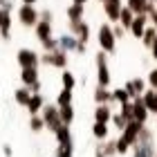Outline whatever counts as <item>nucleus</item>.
I'll return each instance as SVG.
<instances>
[{
  "mask_svg": "<svg viewBox=\"0 0 157 157\" xmlns=\"http://www.w3.org/2000/svg\"><path fill=\"white\" fill-rule=\"evenodd\" d=\"M132 148V157H155L157 155V148H155V135L151 128H141L137 141L130 146Z\"/></svg>",
  "mask_w": 157,
  "mask_h": 157,
  "instance_id": "1",
  "label": "nucleus"
},
{
  "mask_svg": "<svg viewBox=\"0 0 157 157\" xmlns=\"http://www.w3.org/2000/svg\"><path fill=\"white\" fill-rule=\"evenodd\" d=\"M99 49H101L103 54H112L117 49V38H115V34H112V25L110 23H103L101 27H99Z\"/></svg>",
  "mask_w": 157,
  "mask_h": 157,
  "instance_id": "2",
  "label": "nucleus"
},
{
  "mask_svg": "<svg viewBox=\"0 0 157 157\" xmlns=\"http://www.w3.org/2000/svg\"><path fill=\"white\" fill-rule=\"evenodd\" d=\"M94 63H97V78H99V85L101 88H108L110 85V67H108V54H103L99 49V54L94 56Z\"/></svg>",
  "mask_w": 157,
  "mask_h": 157,
  "instance_id": "3",
  "label": "nucleus"
},
{
  "mask_svg": "<svg viewBox=\"0 0 157 157\" xmlns=\"http://www.w3.org/2000/svg\"><path fill=\"white\" fill-rule=\"evenodd\" d=\"M20 81H23L25 88H29L32 94H40V81H38V70L36 67L20 70Z\"/></svg>",
  "mask_w": 157,
  "mask_h": 157,
  "instance_id": "4",
  "label": "nucleus"
},
{
  "mask_svg": "<svg viewBox=\"0 0 157 157\" xmlns=\"http://www.w3.org/2000/svg\"><path fill=\"white\" fill-rule=\"evenodd\" d=\"M43 124H45V128H49V130L52 132H56L59 130V128L63 126L61 124V117H59V108H56V105H43Z\"/></svg>",
  "mask_w": 157,
  "mask_h": 157,
  "instance_id": "5",
  "label": "nucleus"
},
{
  "mask_svg": "<svg viewBox=\"0 0 157 157\" xmlns=\"http://www.w3.org/2000/svg\"><path fill=\"white\" fill-rule=\"evenodd\" d=\"M40 63L45 65H52V67H59V70H65L67 67V54L63 49H56V52H45L40 56Z\"/></svg>",
  "mask_w": 157,
  "mask_h": 157,
  "instance_id": "6",
  "label": "nucleus"
},
{
  "mask_svg": "<svg viewBox=\"0 0 157 157\" xmlns=\"http://www.w3.org/2000/svg\"><path fill=\"white\" fill-rule=\"evenodd\" d=\"M18 63H20V67H38V63H40V56L34 52V49L29 47H23V49H18Z\"/></svg>",
  "mask_w": 157,
  "mask_h": 157,
  "instance_id": "7",
  "label": "nucleus"
},
{
  "mask_svg": "<svg viewBox=\"0 0 157 157\" xmlns=\"http://www.w3.org/2000/svg\"><path fill=\"white\" fill-rule=\"evenodd\" d=\"M70 34H72V36H74L78 43L88 45V40H90V25H88V23H83V20L70 23Z\"/></svg>",
  "mask_w": 157,
  "mask_h": 157,
  "instance_id": "8",
  "label": "nucleus"
},
{
  "mask_svg": "<svg viewBox=\"0 0 157 157\" xmlns=\"http://www.w3.org/2000/svg\"><path fill=\"white\" fill-rule=\"evenodd\" d=\"M18 20L25 27H36V23H38V11L34 9V7H29V5H23L18 9Z\"/></svg>",
  "mask_w": 157,
  "mask_h": 157,
  "instance_id": "9",
  "label": "nucleus"
},
{
  "mask_svg": "<svg viewBox=\"0 0 157 157\" xmlns=\"http://www.w3.org/2000/svg\"><path fill=\"white\" fill-rule=\"evenodd\" d=\"M126 7L135 16H148V13L155 9V5L148 2V0H126Z\"/></svg>",
  "mask_w": 157,
  "mask_h": 157,
  "instance_id": "10",
  "label": "nucleus"
},
{
  "mask_svg": "<svg viewBox=\"0 0 157 157\" xmlns=\"http://www.w3.org/2000/svg\"><path fill=\"white\" fill-rule=\"evenodd\" d=\"M141 124H137V121H128L126 124V128L121 130V139L126 141L128 146H132L135 141H137V137H139V132H141Z\"/></svg>",
  "mask_w": 157,
  "mask_h": 157,
  "instance_id": "11",
  "label": "nucleus"
},
{
  "mask_svg": "<svg viewBox=\"0 0 157 157\" xmlns=\"http://www.w3.org/2000/svg\"><path fill=\"white\" fill-rule=\"evenodd\" d=\"M101 5H103V11H105V16H108V20L117 23L119 13H121V9H124V0H103Z\"/></svg>",
  "mask_w": 157,
  "mask_h": 157,
  "instance_id": "12",
  "label": "nucleus"
},
{
  "mask_svg": "<svg viewBox=\"0 0 157 157\" xmlns=\"http://www.w3.org/2000/svg\"><path fill=\"white\" fill-rule=\"evenodd\" d=\"M124 90L128 92V97H130V99L141 97V94H144V90H146V78H141V76L132 78V81H128V83L124 85Z\"/></svg>",
  "mask_w": 157,
  "mask_h": 157,
  "instance_id": "13",
  "label": "nucleus"
},
{
  "mask_svg": "<svg viewBox=\"0 0 157 157\" xmlns=\"http://www.w3.org/2000/svg\"><path fill=\"white\" fill-rule=\"evenodd\" d=\"M130 103H132V121H137V124L146 126V121H148V110L144 108V103H141V97L132 99Z\"/></svg>",
  "mask_w": 157,
  "mask_h": 157,
  "instance_id": "14",
  "label": "nucleus"
},
{
  "mask_svg": "<svg viewBox=\"0 0 157 157\" xmlns=\"http://www.w3.org/2000/svg\"><path fill=\"white\" fill-rule=\"evenodd\" d=\"M148 25H151V23H148V16H135L132 23H130V27H128V32H130L135 38H141V34L146 32Z\"/></svg>",
  "mask_w": 157,
  "mask_h": 157,
  "instance_id": "15",
  "label": "nucleus"
},
{
  "mask_svg": "<svg viewBox=\"0 0 157 157\" xmlns=\"http://www.w3.org/2000/svg\"><path fill=\"white\" fill-rule=\"evenodd\" d=\"M141 103H144V108L148 110V115H157V92L155 90H144V94H141Z\"/></svg>",
  "mask_w": 157,
  "mask_h": 157,
  "instance_id": "16",
  "label": "nucleus"
},
{
  "mask_svg": "<svg viewBox=\"0 0 157 157\" xmlns=\"http://www.w3.org/2000/svg\"><path fill=\"white\" fill-rule=\"evenodd\" d=\"M0 36L5 40L11 36V11L0 9Z\"/></svg>",
  "mask_w": 157,
  "mask_h": 157,
  "instance_id": "17",
  "label": "nucleus"
},
{
  "mask_svg": "<svg viewBox=\"0 0 157 157\" xmlns=\"http://www.w3.org/2000/svg\"><path fill=\"white\" fill-rule=\"evenodd\" d=\"M76 47H78V40L72 36V34H63V36L59 38V49H63V52H76Z\"/></svg>",
  "mask_w": 157,
  "mask_h": 157,
  "instance_id": "18",
  "label": "nucleus"
},
{
  "mask_svg": "<svg viewBox=\"0 0 157 157\" xmlns=\"http://www.w3.org/2000/svg\"><path fill=\"white\" fill-rule=\"evenodd\" d=\"M94 103L97 105H110L112 103V94L108 88H101V85H97L94 90Z\"/></svg>",
  "mask_w": 157,
  "mask_h": 157,
  "instance_id": "19",
  "label": "nucleus"
},
{
  "mask_svg": "<svg viewBox=\"0 0 157 157\" xmlns=\"http://www.w3.org/2000/svg\"><path fill=\"white\" fill-rule=\"evenodd\" d=\"M36 38L43 43L47 38H52V23H47V20H38L36 23Z\"/></svg>",
  "mask_w": 157,
  "mask_h": 157,
  "instance_id": "20",
  "label": "nucleus"
},
{
  "mask_svg": "<svg viewBox=\"0 0 157 157\" xmlns=\"http://www.w3.org/2000/svg\"><path fill=\"white\" fill-rule=\"evenodd\" d=\"M110 119H112L110 105H97V110H94V121H99V124H110Z\"/></svg>",
  "mask_w": 157,
  "mask_h": 157,
  "instance_id": "21",
  "label": "nucleus"
},
{
  "mask_svg": "<svg viewBox=\"0 0 157 157\" xmlns=\"http://www.w3.org/2000/svg\"><path fill=\"white\" fill-rule=\"evenodd\" d=\"M43 105H45V99H43V94H32L29 103H27V110H29V115H38V112L43 110Z\"/></svg>",
  "mask_w": 157,
  "mask_h": 157,
  "instance_id": "22",
  "label": "nucleus"
},
{
  "mask_svg": "<svg viewBox=\"0 0 157 157\" xmlns=\"http://www.w3.org/2000/svg\"><path fill=\"white\" fill-rule=\"evenodd\" d=\"M83 11H85V7L83 5H70L65 13H67V18H70V23H76V20H83Z\"/></svg>",
  "mask_w": 157,
  "mask_h": 157,
  "instance_id": "23",
  "label": "nucleus"
},
{
  "mask_svg": "<svg viewBox=\"0 0 157 157\" xmlns=\"http://www.w3.org/2000/svg\"><path fill=\"white\" fill-rule=\"evenodd\" d=\"M13 99H16V103L18 105H23V108H27V103H29V99H32V92H29V88H18L16 92H13Z\"/></svg>",
  "mask_w": 157,
  "mask_h": 157,
  "instance_id": "24",
  "label": "nucleus"
},
{
  "mask_svg": "<svg viewBox=\"0 0 157 157\" xmlns=\"http://www.w3.org/2000/svg\"><path fill=\"white\" fill-rule=\"evenodd\" d=\"M108 132H110L108 124H99V121H94V126H92V135H94V139L105 141V139H108Z\"/></svg>",
  "mask_w": 157,
  "mask_h": 157,
  "instance_id": "25",
  "label": "nucleus"
},
{
  "mask_svg": "<svg viewBox=\"0 0 157 157\" xmlns=\"http://www.w3.org/2000/svg\"><path fill=\"white\" fill-rule=\"evenodd\" d=\"M59 117H61L63 126H70L74 121V108L72 105H63V108H59Z\"/></svg>",
  "mask_w": 157,
  "mask_h": 157,
  "instance_id": "26",
  "label": "nucleus"
},
{
  "mask_svg": "<svg viewBox=\"0 0 157 157\" xmlns=\"http://www.w3.org/2000/svg\"><path fill=\"white\" fill-rule=\"evenodd\" d=\"M54 135H56V141H59V144H72V132H70V126H61Z\"/></svg>",
  "mask_w": 157,
  "mask_h": 157,
  "instance_id": "27",
  "label": "nucleus"
},
{
  "mask_svg": "<svg viewBox=\"0 0 157 157\" xmlns=\"http://www.w3.org/2000/svg\"><path fill=\"white\" fill-rule=\"evenodd\" d=\"M132 18H135V13L130 11V9H128V7L124 5V9H121V13H119V20H117V23L121 25V27H124V29H128V27H130V23H132Z\"/></svg>",
  "mask_w": 157,
  "mask_h": 157,
  "instance_id": "28",
  "label": "nucleus"
},
{
  "mask_svg": "<svg viewBox=\"0 0 157 157\" xmlns=\"http://www.w3.org/2000/svg\"><path fill=\"white\" fill-rule=\"evenodd\" d=\"M110 94H112V101H117L119 105H124V103H130V101H132V99L128 97V92H126L124 88H117V90H112Z\"/></svg>",
  "mask_w": 157,
  "mask_h": 157,
  "instance_id": "29",
  "label": "nucleus"
},
{
  "mask_svg": "<svg viewBox=\"0 0 157 157\" xmlns=\"http://www.w3.org/2000/svg\"><path fill=\"white\" fill-rule=\"evenodd\" d=\"M61 83H63V90H74L76 78H74V74L70 72V70H63V74H61Z\"/></svg>",
  "mask_w": 157,
  "mask_h": 157,
  "instance_id": "30",
  "label": "nucleus"
},
{
  "mask_svg": "<svg viewBox=\"0 0 157 157\" xmlns=\"http://www.w3.org/2000/svg\"><path fill=\"white\" fill-rule=\"evenodd\" d=\"M63 105H72V90H61L59 97H56V108H63Z\"/></svg>",
  "mask_w": 157,
  "mask_h": 157,
  "instance_id": "31",
  "label": "nucleus"
},
{
  "mask_svg": "<svg viewBox=\"0 0 157 157\" xmlns=\"http://www.w3.org/2000/svg\"><path fill=\"white\" fill-rule=\"evenodd\" d=\"M155 36H157V29H155V27H151V25H148V27H146V32L141 34V43H144V45H146L148 49H151L153 40H155Z\"/></svg>",
  "mask_w": 157,
  "mask_h": 157,
  "instance_id": "32",
  "label": "nucleus"
},
{
  "mask_svg": "<svg viewBox=\"0 0 157 157\" xmlns=\"http://www.w3.org/2000/svg\"><path fill=\"white\" fill-rule=\"evenodd\" d=\"M56 157H74V144H59Z\"/></svg>",
  "mask_w": 157,
  "mask_h": 157,
  "instance_id": "33",
  "label": "nucleus"
},
{
  "mask_svg": "<svg viewBox=\"0 0 157 157\" xmlns=\"http://www.w3.org/2000/svg\"><path fill=\"white\" fill-rule=\"evenodd\" d=\"M29 128L34 132H40L43 128H45V124H43V117H38V115H34L32 119H29Z\"/></svg>",
  "mask_w": 157,
  "mask_h": 157,
  "instance_id": "34",
  "label": "nucleus"
},
{
  "mask_svg": "<svg viewBox=\"0 0 157 157\" xmlns=\"http://www.w3.org/2000/svg\"><path fill=\"white\" fill-rule=\"evenodd\" d=\"M112 124H115L117 126V130H124V128H126V124H128V119L124 117V115H119V112H117V115H112Z\"/></svg>",
  "mask_w": 157,
  "mask_h": 157,
  "instance_id": "35",
  "label": "nucleus"
},
{
  "mask_svg": "<svg viewBox=\"0 0 157 157\" xmlns=\"http://www.w3.org/2000/svg\"><path fill=\"white\" fill-rule=\"evenodd\" d=\"M115 151H117V155H126L128 151H130V146H128L126 141L119 137V139H115Z\"/></svg>",
  "mask_w": 157,
  "mask_h": 157,
  "instance_id": "36",
  "label": "nucleus"
},
{
  "mask_svg": "<svg viewBox=\"0 0 157 157\" xmlns=\"http://www.w3.org/2000/svg\"><path fill=\"white\" fill-rule=\"evenodd\" d=\"M40 45L45 47V52H56V49H59V40L56 38H47V40H43Z\"/></svg>",
  "mask_w": 157,
  "mask_h": 157,
  "instance_id": "37",
  "label": "nucleus"
},
{
  "mask_svg": "<svg viewBox=\"0 0 157 157\" xmlns=\"http://www.w3.org/2000/svg\"><path fill=\"white\" fill-rule=\"evenodd\" d=\"M146 83L151 85V90H157V67L148 72V76H146Z\"/></svg>",
  "mask_w": 157,
  "mask_h": 157,
  "instance_id": "38",
  "label": "nucleus"
},
{
  "mask_svg": "<svg viewBox=\"0 0 157 157\" xmlns=\"http://www.w3.org/2000/svg\"><path fill=\"white\" fill-rule=\"evenodd\" d=\"M119 115H124L128 121H132V103H124L121 110H119Z\"/></svg>",
  "mask_w": 157,
  "mask_h": 157,
  "instance_id": "39",
  "label": "nucleus"
},
{
  "mask_svg": "<svg viewBox=\"0 0 157 157\" xmlns=\"http://www.w3.org/2000/svg\"><path fill=\"white\" fill-rule=\"evenodd\" d=\"M112 34H115V38H124V34H126V29H124V27H121V25L117 23L115 27H112Z\"/></svg>",
  "mask_w": 157,
  "mask_h": 157,
  "instance_id": "40",
  "label": "nucleus"
},
{
  "mask_svg": "<svg viewBox=\"0 0 157 157\" xmlns=\"http://www.w3.org/2000/svg\"><path fill=\"white\" fill-rule=\"evenodd\" d=\"M148 23H151V27L157 29V9H153L151 13H148Z\"/></svg>",
  "mask_w": 157,
  "mask_h": 157,
  "instance_id": "41",
  "label": "nucleus"
},
{
  "mask_svg": "<svg viewBox=\"0 0 157 157\" xmlns=\"http://www.w3.org/2000/svg\"><path fill=\"white\" fill-rule=\"evenodd\" d=\"M151 59H153V61H157V36H155L153 45H151Z\"/></svg>",
  "mask_w": 157,
  "mask_h": 157,
  "instance_id": "42",
  "label": "nucleus"
},
{
  "mask_svg": "<svg viewBox=\"0 0 157 157\" xmlns=\"http://www.w3.org/2000/svg\"><path fill=\"white\" fill-rule=\"evenodd\" d=\"M2 153H5V157H11V148H9V146H5V148H2Z\"/></svg>",
  "mask_w": 157,
  "mask_h": 157,
  "instance_id": "43",
  "label": "nucleus"
},
{
  "mask_svg": "<svg viewBox=\"0 0 157 157\" xmlns=\"http://www.w3.org/2000/svg\"><path fill=\"white\" fill-rule=\"evenodd\" d=\"M94 157H105V155L101 153V148H99V146H97V151H94Z\"/></svg>",
  "mask_w": 157,
  "mask_h": 157,
  "instance_id": "44",
  "label": "nucleus"
},
{
  "mask_svg": "<svg viewBox=\"0 0 157 157\" xmlns=\"http://www.w3.org/2000/svg\"><path fill=\"white\" fill-rule=\"evenodd\" d=\"M25 5H29V7H34V2H38V0H23Z\"/></svg>",
  "mask_w": 157,
  "mask_h": 157,
  "instance_id": "45",
  "label": "nucleus"
},
{
  "mask_svg": "<svg viewBox=\"0 0 157 157\" xmlns=\"http://www.w3.org/2000/svg\"><path fill=\"white\" fill-rule=\"evenodd\" d=\"M72 2H74V5H83V7H85V2H88V0H72Z\"/></svg>",
  "mask_w": 157,
  "mask_h": 157,
  "instance_id": "46",
  "label": "nucleus"
},
{
  "mask_svg": "<svg viewBox=\"0 0 157 157\" xmlns=\"http://www.w3.org/2000/svg\"><path fill=\"white\" fill-rule=\"evenodd\" d=\"M148 2H153V5H155V2H157V0H148Z\"/></svg>",
  "mask_w": 157,
  "mask_h": 157,
  "instance_id": "47",
  "label": "nucleus"
},
{
  "mask_svg": "<svg viewBox=\"0 0 157 157\" xmlns=\"http://www.w3.org/2000/svg\"><path fill=\"white\" fill-rule=\"evenodd\" d=\"M99 2H103V0H99Z\"/></svg>",
  "mask_w": 157,
  "mask_h": 157,
  "instance_id": "48",
  "label": "nucleus"
},
{
  "mask_svg": "<svg viewBox=\"0 0 157 157\" xmlns=\"http://www.w3.org/2000/svg\"><path fill=\"white\" fill-rule=\"evenodd\" d=\"M0 2H2V0H0Z\"/></svg>",
  "mask_w": 157,
  "mask_h": 157,
  "instance_id": "49",
  "label": "nucleus"
},
{
  "mask_svg": "<svg viewBox=\"0 0 157 157\" xmlns=\"http://www.w3.org/2000/svg\"><path fill=\"white\" fill-rule=\"evenodd\" d=\"M155 92H157V90H155Z\"/></svg>",
  "mask_w": 157,
  "mask_h": 157,
  "instance_id": "50",
  "label": "nucleus"
}]
</instances>
